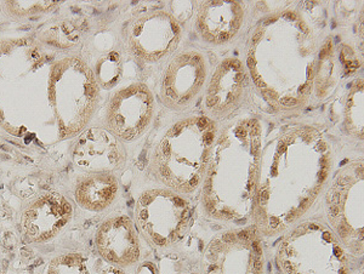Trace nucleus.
I'll list each match as a JSON object with an SVG mask.
<instances>
[{
	"instance_id": "f257e3e1",
	"label": "nucleus",
	"mask_w": 364,
	"mask_h": 274,
	"mask_svg": "<svg viewBox=\"0 0 364 274\" xmlns=\"http://www.w3.org/2000/svg\"><path fill=\"white\" fill-rule=\"evenodd\" d=\"M331 145L312 128H293L261 146L254 219L276 236L301 221L331 179Z\"/></svg>"
},
{
	"instance_id": "f03ea898",
	"label": "nucleus",
	"mask_w": 364,
	"mask_h": 274,
	"mask_svg": "<svg viewBox=\"0 0 364 274\" xmlns=\"http://www.w3.org/2000/svg\"><path fill=\"white\" fill-rule=\"evenodd\" d=\"M262 131L255 119H240L218 133L203 182L208 215L226 224L254 219Z\"/></svg>"
},
{
	"instance_id": "7ed1b4c3",
	"label": "nucleus",
	"mask_w": 364,
	"mask_h": 274,
	"mask_svg": "<svg viewBox=\"0 0 364 274\" xmlns=\"http://www.w3.org/2000/svg\"><path fill=\"white\" fill-rule=\"evenodd\" d=\"M208 116H191L173 125L154 150V170L166 187L191 194L203 185L218 137Z\"/></svg>"
},
{
	"instance_id": "20e7f679",
	"label": "nucleus",
	"mask_w": 364,
	"mask_h": 274,
	"mask_svg": "<svg viewBox=\"0 0 364 274\" xmlns=\"http://www.w3.org/2000/svg\"><path fill=\"white\" fill-rule=\"evenodd\" d=\"M99 85L94 72L78 56L55 61L49 73V104L58 121L60 140H70L87 129L97 104Z\"/></svg>"
},
{
	"instance_id": "39448f33",
	"label": "nucleus",
	"mask_w": 364,
	"mask_h": 274,
	"mask_svg": "<svg viewBox=\"0 0 364 274\" xmlns=\"http://www.w3.org/2000/svg\"><path fill=\"white\" fill-rule=\"evenodd\" d=\"M348 255L329 226L307 221L282 241L278 261L286 274H351Z\"/></svg>"
},
{
	"instance_id": "423d86ee",
	"label": "nucleus",
	"mask_w": 364,
	"mask_h": 274,
	"mask_svg": "<svg viewBox=\"0 0 364 274\" xmlns=\"http://www.w3.org/2000/svg\"><path fill=\"white\" fill-rule=\"evenodd\" d=\"M134 214L139 232L157 249L176 246L190 227L188 200L168 187L142 192L137 198Z\"/></svg>"
},
{
	"instance_id": "0eeeda50",
	"label": "nucleus",
	"mask_w": 364,
	"mask_h": 274,
	"mask_svg": "<svg viewBox=\"0 0 364 274\" xmlns=\"http://www.w3.org/2000/svg\"><path fill=\"white\" fill-rule=\"evenodd\" d=\"M328 219L341 244L363 253V164L352 163L340 171L328 191Z\"/></svg>"
},
{
	"instance_id": "6e6552de",
	"label": "nucleus",
	"mask_w": 364,
	"mask_h": 274,
	"mask_svg": "<svg viewBox=\"0 0 364 274\" xmlns=\"http://www.w3.org/2000/svg\"><path fill=\"white\" fill-rule=\"evenodd\" d=\"M154 113V95L149 87L129 84L118 89L108 102L106 129L123 143L135 142L149 129Z\"/></svg>"
},
{
	"instance_id": "1a4fd4ad",
	"label": "nucleus",
	"mask_w": 364,
	"mask_h": 274,
	"mask_svg": "<svg viewBox=\"0 0 364 274\" xmlns=\"http://www.w3.org/2000/svg\"><path fill=\"white\" fill-rule=\"evenodd\" d=\"M75 217V207L58 192H46L23 209L20 227L26 241L43 246L61 236Z\"/></svg>"
},
{
	"instance_id": "9d476101",
	"label": "nucleus",
	"mask_w": 364,
	"mask_h": 274,
	"mask_svg": "<svg viewBox=\"0 0 364 274\" xmlns=\"http://www.w3.org/2000/svg\"><path fill=\"white\" fill-rule=\"evenodd\" d=\"M129 48L145 62H158L171 54L181 39V28L164 11L145 13L134 20L127 31Z\"/></svg>"
},
{
	"instance_id": "9b49d317",
	"label": "nucleus",
	"mask_w": 364,
	"mask_h": 274,
	"mask_svg": "<svg viewBox=\"0 0 364 274\" xmlns=\"http://www.w3.org/2000/svg\"><path fill=\"white\" fill-rule=\"evenodd\" d=\"M249 236L228 232L211 241L204 253L205 274H261L262 253Z\"/></svg>"
},
{
	"instance_id": "f8f14e48",
	"label": "nucleus",
	"mask_w": 364,
	"mask_h": 274,
	"mask_svg": "<svg viewBox=\"0 0 364 274\" xmlns=\"http://www.w3.org/2000/svg\"><path fill=\"white\" fill-rule=\"evenodd\" d=\"M208 75V62L198 51H183L175 56L161 80V99L170 109L190 106L202 90Z\"/></svg>"
},
{
	"instance_id": "ddd939ff",
	"label": "nucleus",
	"mask_w": 364,
	"mask_h": 274,
	"mask_svg": "<svg viewBox=\"0 0 364 274\" xmlns=\"http://www.w3.org/2000/svg\"><path fill=\"white\" fill-rule=\"evenodd\" d=\"M75 169L84 174L114 172L127 160L123 142L109 130L90 126L79 133L70 150Z\"/></svg>"
},
{
	"instance_id": "4468645a",
	"label": "nucleus",
	"mask_w": 364,
	"mask_h": 274,
	"mask_svg": "<svg viewBox=\"0 0 364 274\" xmlns=\"http://www.w3.org/2000/svg\"><path fill=\"white\" fill-rule=\"evenodd\" d=\"M95 248L106 263L120 268L135 266L142 255L140 232L124 214L106 217L97 226Z\"/></svg>"
},
{
	"instance_id": "2eb2a0df",
	"label": "nucleus",
	"mask_w": 364,
	"mask_h": 274,
	"mask_svg": "<svg viewBox=\"0 0 364 274\" xmlns=\"http://www.w3.org/2000/svg\"><path fill=\"white\" fill-rule=\"evenodd\" d=\"M243 16L240 1H205L199 10L197 23L207 42L224 44L240 31Z\"/></svg>"
},
{
	"instance_id": "dca6fc26",
	"label": "nucleus",
	"mask_w": 364,
	"mask_h": 274,
	"mask_svg": "<svg viewBox=\"0 0 364 274\" xmlns=\"http://www.w3.org/2000/svg\"><path fill=\"white\" fill-rule=\"evenodd\" d=\"M245 84V68L237 60L230 58L221 63L211 78L205 107L208 112L223 114L231 111L240 101Z\"/></svg>"
},
{
	"instance_id": "f3484780",
	"label": "nucleus",
	"mask_w": 364,
	"mask_h": 274,
	"mask_svg": "<svg viewBox=\"0 0 364 274\" xmlns=\"http://www.w3.org/2000/svg\"><path fill=\"white\" fill-rule=\"evenodd\" d=\"M120 194V183L114 172H95L75 182L73 200L78 208L87 212H104L116 203Z\"/></svg>"
},
{
	"instance_id": "a211bd4d",
	"label": "nucleus",
	"mask_w": 364,
	"mask_h": 274,
	"mask_svg": "<svg viewBox=\"0 0 364 274\" xmlns=\"http://www.w3.org/2000/svg\"><path fill=\"white\" fill-rule=\"evenodd\" d=\"M43 274H90L83 253H66L51 258Z\"/></svg>"
},
{
	"instance_id": "6ab92c4d",
	"label": "nucleus",
	"mask_w": 364,
	"mask_h": 274,
	"mask_svg": "<svg viewBox=\"0 0 364 274\" xmlns=\"http://www.w3.org/2000/svg\"><path fill=\"white\" fill-rule=\"evenodd\" d=\"M122 75L119 55L116 51H111L107 55L99 58L95 65V80L99 87L112 89Z\"/></svg>"
},
{
	"instance_id": "aec40b11",
	"label": "nucleus",
	"mask_w": 364,
	"mask_h": 274,
	"mask_svg": "<svg viewBox=\"0 0 364 274\" xmlns=\"http://www.w3.org/2000/svg\"><path fill=\"white\" fill-rule=\"evenodd\" d=\"M348 121L357 136H363V87L362 82L353 87L348 104Z\"/></svg>"
},
{
	"instance_id": "412c9836",
	"label": "nucleus",
	"mask_w": 364,
	"mask_h": 274,
	"mask_svg": "<svg viewBox=\"0 0 364 274\" xmlns=\"http://www.w3.org/2000/svg\"><path fill=\"white\" fill-rule=\"evenodd\" d=\"M56 1H10L9 8L13 13L17 15H28L29 11H46V9L54 6Z\"/></svg>"
},
{
	"instance_id": "4be33fe9",
	"label": "nucleus",
	"mask_w": 364,
	"mask_h": 274,
	"mask_svg": "<svg viewBox=\"0 0 364 274\" xmlns=\"http://www.w3.org/2000/svg\"><path fill=\"white\" fill-rule=\"evenodd\" d=\"M99 274H125L123 268H120V267L113 266V265H109V263H106V266L102 268V270H100Z\"/></svg>"
}]
</instances>
